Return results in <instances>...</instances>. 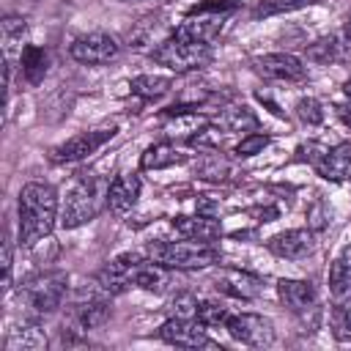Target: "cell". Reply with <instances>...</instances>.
I'll use <instances>...</instances> for the list:
<instances>
[{"label":"cell","instance_id":"obj_11","mask_svg":"<svg viewBox=\"0 0 351 351\" xmlns=\"http://www.w3.org/2000/svg\"><path fill=\"white\" fill-rule=\"evenodd\" d=\"M255 71L274 82H304L307 80V66L296 55H285V52L255 58Z\"/></svg>","mask_w":351,"mask_h":351},{"label":"cell","instance_id":"obj_25","mask_svg":"<svg viewBox=\"0 0 351 351\" xmlns=\"http://www.w3.org/2000/svg\"><path fill=\"white\" fill-rule=\"evenodd\" d=\"M47 66H49V58H47V52H44L41 47L27 44V47L22 49V74H25V80H27L30 85H38V82L44 80Z\"/></svg>","mask_w":351,"mask_h":351},{"label":"cell","instance_id":"obj_32","mask_svg":"<svg viewBox=\"0 0 351 351\" xmlns=\"http://www.w3.org/2000/svg\"><path fill=\"white\" fill-rule=\"evenodd\" d=\"M222 134H225V129H219V126H200V129H197V134H192V137H189V143H192V145H197V148L217 151V148L222 145Z\"/></svg>","mask_w":351,"mask_h":351},{"label":"cell","instance_id":"obj_6","mask_svg":"<svg viewBox=\"0 0 351 351\" xmlns=\"http://www.w3.org/2000/svg\"><path fill=\"white\" fill-rule=\"evenodd\" d=\"M233 11V3H200L195 8H189V14L181 19V25L173 30L181 38L189 41H200V44H211L225 25V14Z\"/></svg>","mask_w":351,"mask_h":351},{"label":"cell","instance_id":"obj_17","mask_svg":"<svg viewBox=\"0 0 351 351\" xmlns=\"http://www.w3.org/2000/svg\"><path fill=\"white\" fill-rule=\"evenodd\" d=\"M173 228L184 236V239H197V241H217L219 236H222V228H219V222L211 217V214H195V217H189V214H181V217H176L173 219Z\"/></svg>","mask_w":351,"mask_h":351},{"label":"cell","instance_id":"obj_35","mask_svg":"<svg viewBox=\"0 0 351 351\" xmlns=\"http://www.w3.org/2000/svg\"><path fill=\"white\" fill-rule=\"evenodd\" d=\"M296 115L304 121V123H321L324 121V110H321V104L315 101V99H299L296 101Z\"/></svg>","mask_w":351,"mask_h":351},{"label":"cell","instance_id":"obj_22","mask_svg":"<svg viewBox=\"0 0 351 351\" xmlns=\"http://www.w3.org/2000/svg\"><path fill=\"white\" fill-rule=\"evenodd\" d=\"M329 291L337 302H346L351 296V244L329 266Z\"/></svg>","mask_w":351,"mask_h":351},{"label":"cell","instance_id":"obj_18","mask_svg":"<svg viewBox=\"0 0 351 351\" xmlns=\"http://www.w3.org/2000/svg\"><path fill=\"white\" fill-rule=\"evenodd\" d=\"M140 197V178L126 173V176H118L112 184H110V192H107V206L112 214H126L134 208Z\"/></svg>","mask_w":351,"mask_h":351},{"label":"cell","instance_id":"obj_13","mask_svg":"<svg viewBox=\"0 0 351 351\" xmlns=\"http://www.w3.org/2000/svg\"><path fill=\"white\" fill-rule=\"evenodd\" d=\"M269 252H274L277 258H285V261H299L304 255L313 252L315 241H313V233L307 228H293V230H282L277 236H271L266 241Z\"/></svg>","mask_w":351,"mask_h":351},{"label":"cell","instance_id":"obj_28","mask_svg":"<svg viewBox=\"0 0 351 351\" xmlns=\"http://www.w3.org/2000/svg\"><path fill=\"white\" fill-rule=\"evenodd\" d=\"M329 329L337 340H351V304L348 302H337L329 313Z\"/></svg>","mask_w":351,"mask_h":351},{"label":"cell","instance_id":"obj_16","mask_svg":"<svg viewBox=\"0 0 351 351\" xmlns=\"http://www.w3.org/2000/svg\"><path fill=\"white\" fill-rule=\"evenodd\" d=\"M277 296L291 313H307L315 307V299H318L313 282H307V280H280Z\"/></svg>","mask_w":351,"mask_h":351},{"label":"cell","instance_id":"obj_3","mask_svg":"<svg viewBox=\"0 0 351 351\" xmlns=\"http://www.w3.org/2000/svg\"><path fill=\"white\" fill-rule=\"evenodd\" d=\"M145 258L167 266V269H206L219 263V247L214 241H151L145 247Z\"/></svg>","mask_w":351,"mask_h":351},{"label":"cell","instance_id":"obj_31","mask_svg":"<svg viewBox=\"0 0 351 351\" xmlns=\"http://www.w3.org/2000/svg\"><path fill=\"white\" fill-rule=\"evenodd\" d=\"M269 134H263V132H250V134H244L241 140H239V145L233 148L236 151V156H255V154H261L266 145H269Z\"/></svg>","mask_w":351,"mask_h":351},{"label":"cell","instance_id":"obj_33","mask_svg":"<svg viewBox=\"0 0 351 351\" xmlns=\"http://www.w3.org/2000/svg\"><path fill=\"white\" fill-rule=\"evenodd\" d=\"M197 173H200L203 178L222 181V178H228L230 167H228V162H225V159H219V154H211V156H206V159L197 165Z\"/></svg>","mask_w":351,"mask_h":351},{"label":"cell","instance_id":"obj_15","mask_svg":"<svg viewBox=\"0 0 351 351\" xmlns=\"http://www.w3.org/2000/svg\"><path fill=\"white\" fill-rule=\"evenodd\" d=\"M315 170L326 181H346V178H351V143H337L335 148H326L315 159Z\"/></svg>","mask_w":351,"mask_h":351},{"label":"cell","instance_id":"obj_20","mask_svg":"<svg viewBox=\"0 0 351 351\" xmlns=\"http://www.w3.org/2000/svg\"><path fill=\"white\" fill-rule=\"evenodd\" d=\"M107 321H110V307H107L104 299H88V302L82 299L71 307V324L82 332L85 329H99Z\"/></svg>","mask_w":351,"mask_h":351},{"label":"cell","instance_id":"obj_12","mask_svg":"<svg viewBox=\"0 0 351 351\" xmlns=\"http://www.w3.org/2000/svg\"><path fill=\"white\" fill-rule=\"evenodd\" d=\"M140 261H143V255H137V252H123V255L112 258L96 277L99 288L104 293H123L129 285H134V274H137Z\"/></svg>","mask_w":351,"mask_h":351},{"label":"cell","instance_id":"obj_30","mask_svg":"<svg viewBox=\"0 0 351 351\" xmlns=\"http://www.w3.org/2000/svg\"><path fill=\"white\" fill-rule=\"evenodd\" d=\"M307 58H313V60H318V63H329V60H335V58H340V44H337V38H318L315 44H310V49H307Z\"/></svg>","mask_w":351,"mask_h":351},{"label":"cell","instance_id":"obj_27","mask_svg":"<svg viewBox=\"0 0 351 351\" xmlns=\"http://www.w3.org/2000/svg\"><path fill=\"white\" fill-rule=\"evenodd\" d=\"M228 307L222 304V302H217V299H197V321L206 326V329H211V326H225V321H228Z\"/></svg>","mask_w":351,"mask_h":351},{"label":"cell","instance_id":"obj_9","mask_svg":"<svg viewBox=\"0 0 351 351\" xmlns=\"http://www.w3.org/2000/svg\"><path fill=\"white\" fill-rule=\"evenodd\" d=\"M165 343L170 346H178V348H217L214 340H208L206 335V326L197 321V318H176L170 315L159 332H156Z\"/></svg>","mask_w":351,"mask_h":351},{"label":"cell","instance_id":"obj_40","mask_svg":"<svg viewBox=\"0 0 351 351\" xmlns=\"http://www.w3.org/2000/svg\"><path fill=\"white\" fill-rule=\"evenodd\" d=\"M346 38L351 41V16H348V22H346Z\"/></svg>","mask_w":351,"mask_h":351},{"label":"cell","instance_id":"obj_5","mask_svg":"<svg viewBox=\"0 0 351 351\" xmlns=\"http://www.w3.org/2000/svg\"><path fill=\"white\" fill-rule=\"evenodd\" d=\"M151 58L154 63L159 66H167L170 71H192V69H200L203 63L211 60V44H200V41H189V38H181V36H170L165 41H159L154 49H151Z\"/></svg>","mask_w":351,"mask_h":351},{"label":"cell","instance_id":"obj_24","mask_svg":"<svg viewBox=\"0 0 351 351\" xmlns=\"http://www.w3.org/2000/svg\"><path fill=\"white\" fill-rule=\"evenodd\" d=\"M217 126L225 132H250V129H258V115L244 104H233L219 112Z\"/></svg>","mask_w":351,"mask_h":351},{"label":"cell","instance_id":"obj_39","mask_svg":"<svg viewBox=\"0 0 351 351\" xmlns=\"http://www.w3.org/2000/svg\"><path fill=\"white\" fill-rule=\"evenodd\" d=\"M343 90H346V96L351 99V80H346V85H343Z\"/></svg>","mask_w":351,"mask_h":351},{"label":"cell","instance_id":"obj_34","mask_svg":"<svg viewBox=\"0 0 351 351\" xmlns=\"http://www.w3.org/2000/svg\"><path fill=\"white\" fill-rule=\"evenodd\" d=\"M27 33V25L22 16H5L3 19V41H5V49H11L14 44H19Z\"/></svg>","mask_w":351,"mask_h":351},{"label":"cell","instance_id":"obj_19","mask_svg":"<svg viewBox=\"0 0 351 351\" xmlns=\"http://www.w3.org/2000/svg\"><path fill=\"white\" fill-rule=\"evenodd\" d=\"M134 285L137 288H143V291H154V293H162V291H167L170 285H173V269H167V266H162V263H156V261H140V266H137V274H134Z\"/></svg>","mask_w":351,"mask_h":351},{"label":"cell","instance_id":"obj_8","mask_svg":"<svg viewBox=\"0 0 351 351\" xmlns=\"http://www.w3.org/2000/svg\"><path fill=\"white\" fill-rule=\"evenodd\" d=\"M121 52V44L110 36V33H88V36H80L74 38V44L69 47V55L77 60V63H85V66H101V63H110L115 60Z\"/></svg>","mask_w":351,"mask_h":351},{"label":"cell","instance_id":"obj_2","mask_svg":"<svg viewBox=\"0 0 351 351\" xmlns=\"http://www.w3.org/2000/svg\"><path fill=\"white\" fill-rule=\"evenodd\" d=\"M107 192L110 181L104 176H82L77 184L69 189L66 203L60 208V225L63 228H80L90 219L99 217V211L107 206Z\"/></svg>","mask_w":351,"mask_h":351},{"label":"cell","instance_id":"obj_1","mask_svg":"<svg viewBox=\"0 0 351 351\" xmlns=\"http://www.w3.org/2000/svg\"><path fill=\"white\" fill-rule=\"evenodd\" d=\"M19 244L33 247L52 233L58 219V192L44 181H30L19 189Z\"/></svg>","mask_w":351,"mask_h":351},{"label":"cell","instance_id":"obj_21","mask_svg":"<svg viewBox=\"0 0 351 351\" xmlns=\"http://www.w3.org/2000/svg\"><path fill=\"white\" fill-rule=\"evenodd\" d=\"M5 348L8 351H41V348H47V337L33 321H22L8 329Z\"/></svg>","mask_w":351,"mask_h":351},{"label":"cell","instance_id":"obj_38","mask_svg":"<svg viewBox=\"0 0 351 351\" xmlns=\"http://www.w3.org/2000/svg\"><path fill=\"white\" fill-rule=\"evenodd\" d=\"M337 115H340V121H343V123L351 129V101L340 104V107H337Z\"/></svg>","mask_w":351,"mask_h":351},{"label":"cell","instance_id":"obj_7","mask_svg":"<svg viewBox=\"0 0 351 351\" xmlns=\"http://www.w3.org/2000/svg\"><path fill=\"white\" fill-rule=\"evenodd\" d=\"M225 329L233 340L252 346V348H263L274 340V326L269 318L258 315V313H230L225 321Z\"/></svg>","mask_w":351,"mask_h":351},{"label":"cell","instance_id":"obj_36","mask_svg":"<svg viewBox=\"0 0 351 351\" xmlns=\"http://www.w3.org/2000/svg\"><path fill=\"white\" fill-rule=\"evenodd\" d=\"M170 307H173V315H176V318H195V315H197V299L189 296V293L178 296Z\"/></svg>","mask_w":351,"mask_h":351},{"label":"cell","instance_id":"obj_23","mask_svg":"<svg viewBox=\"0 0 351 351\" xmlns=\"http://www.w3.org/2000/svg\"><path fill=\"white\" fill-rule=\"evenodd\" d=\"M186 156L176 148V145H170V143H156V145H151L143 156H140V167L143 170H162V167H173V165H181Z\"/></svg>","mask_w":351,"mask_h":351},{"label":"cell","instance_id":"obj_14","mask_svg":"<svg viewBox=\"0 0 351 351\" xmlns=\"http://www.w3.org/2000/svg\"><path fill=\"white\" fill-rule=\"evenodd\" d=\"M214 282H217V291H222L233 299H255L263 291V280L250 271H241V269H222Z\"/></svg>","mask_w":351,"mask_h":351},{"label":"cell","instance_id":"obj_26","mask_svg":"<svg viewBox=\"0 0 351 351\" xmlns=\"http://www.w3.org/2000/svg\"><path fill=\"white\" fill-rule=\"evenodd\" d=\"M170 85H173L170 77H154V74H140V77H134L129 82L132 93H137L143 99H159V96H165L170 90Z\"/></svg>","mask_w":351,"mask_h":351},{"label":"cell","instance_id":"obj_4","mask_svg":"<svg viewBox=\"0 0 351 351\" xmlns=\"http://www.w3.org/2000/svg\"><path fill=\"white\" fill-rule=\"evenodd\" d=\"M66 288H69V274L66 271H38L33 277H27L19 288V302L25 304V310L30 315H49L55 313L63 299H66Z\"/></svg>","mask_w":351,"mask_h":351},{"label":"cell","instance_id":"obj_37","mask_svg":"<svg viewBox=\"0 0 351 351\" xmlns=\"http://www.w3.org/2000/svg\"><path fill=\"white\" fill-rule=\"evenodd\" d=\"M11 266H14V252H11V239L5 236V241H3V291L11 288Z\"/></svg>","mask_w":351,"mask_h":351},{"label":"cell","instance_id":"obj_29","mask_svg":"<svg viewBox=\"0 0 351 351\" xmlns=\"http://www.w3.org/2000/svg\"><path fill=\"white\" fill-rule=\"evenodd\" d=\"M315 0H261L255 8H252V16L261 19V16H274V14H288V11H299L304 5H310Z\"/></svg>","mask_w":351,"mask_h":351},{"label":"cell","instance_id":"obj_10","mask_svg":"<svg viewBox=\"0 0 351 351\" xmlns=\"http://www.w3.org/2000/svg\"><path fill=\"white\" fill-rule=\"evenodd\" d=\"M112 137H115V126H110V129H93V132H80V134L69 137L66 143L55 145L52 154H49V159L58 162V165L80 162V159L90 156L93 151H99V148H101L107 140H112Z\"/></svg>","mask_w":351,"mask_h":351}]
</instances>
